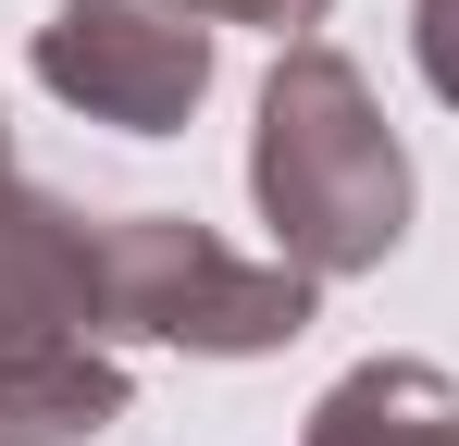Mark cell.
<instances>
[{"label":"cell","mask_w":459,"mask_h":446,"mask_svg":"<svg viewBox=\"0 0 459 446\" xmlns=\"http://www.w3.org/2000/svg\"><path fill=\"white\" fill-rule=\"evenodd\" d=\"M248 186H261V223H273V261H299L310 286L385 273L397 236H410V149L385 124L373 74L323 38H286V63L261 74Z\"/></svg>","instance_id":"obj_1"},{"label":"cell","mask_w":459,"mask_h":446,"mask_svg":"<svg viewBox=\"0 0 459 446\" xmlns=\"http://www.w3.org/2000/svg\"><path fill=\"white\" fill-rule=\"evenodd\" d=\"M125 360L100 335V261H87V211L13 174L0 137V446H75L125 422Z\"/></svg>","instance_id":"obj_2"},{"label":"cell","mask_w":459,"mask_h":446,"mask_svg":"<svg viewBox=\"0 0 459 446\" xmlns=\"http://www.w3.org/2000/svg\"><path fill=\"white\" fill-rule=\"evenodd\" d=\"M100 261V335L112 347H186V360H273L310 335V273L299 261H248L186 211H112L87 223Z\"/></svg>","instance_id":"obj_3"},{"label":"cell","mask_w":459,"mask_h":446,"mask_svg":"<svg viewBox=\"0 0 459 446\" xmlns=\"http://www.w3.org/2000/svg\"><path fill=\"white\" fill-rule=\"evenodd\" d=\"M38 87L125 124V137H186V112L212 99V25L186 0H50L38 25Z\"/></svg>","instance_id":"obj_4"},{"label":"cell","mask_w":459,"mask_h":446,"mask_svg":"<svg viewBox=\"0 0 459 446\" xmlns=\"http://www.w3.org/2000/svg\"><path fill=\"white\" fill-rule=\"evenodd\" d=\"M299 446H459V384L435 360H360L310 397Z\"/></svg>","instance_id":"obj_5"},{"label":"cell","mask_w":459,"mask_h":446,"mask_svg":"<svg viewBox=\"0 0 459 446\" xmlns=\"http://www.w3.org/2000/svg\"><path fill=\"white\" fill-rule=\"evenodd\" d=\"M410 50H422V87L459 112V0H410Z\"/></svg>","instance_id":"obj_6"},{"label":"cell","mask_w":459,"mask_h":446,"mask_svg":"<svg viewBox=\"0 0 459 446\" xmlns=\"http://www.w3.org/2000/svg\"><path fill=\"white\" fill-rule=\"evenodd\" d=\"M199 25H273V38H299V25H323L335 0H186Z\"/></svg>","instance_id":"obj_7"}]
</instances>
